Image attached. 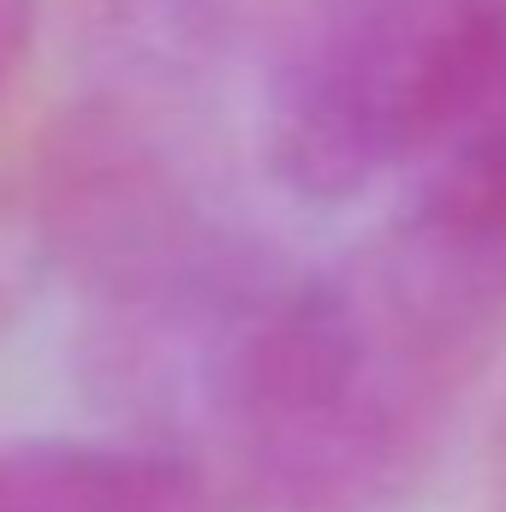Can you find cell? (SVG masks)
Returning <instances> with one entry per match:
<instances>
[{
	"label": "cell",
	"instance_id": "cell-1",
	"mask_svg": "<svg viewBox=\"0 0 506 512\" xmlns=\"http://www.w3.org/2000/svg\"><path fill=\"white\" fill-rule=\"evenodd\" d=\"M506 334V256L411 209L251 304L209 364L233 512H399Z\"/></svg>",
	"mask_w": 506,
	"mask_h": 512
},
{
	"label": "cell",
	"instance_id": "cell-2",
	"mask_svg": "<svg viewBox=\"0 0 506 512\" xmlns=\"http://www.w3.org/2000/svg\"><path fill=\"white\" fill-rule=\"evenodd\" d=\"M506 60V0H316L286 36L262 143L304 203L441 155Z\"/></svg>",
	"mask_w": 506,
	"mask_h": 512
},
{
	"label": "cell",
	"instance_id": "cell-3",
	"mask_svg": "<svg viewBox=\"0 0 506 512\" xmlns=\"http://www.w3.org/2000/svg\"><path fill=\"white\" fill-rule=\"evenodd\" d=\"M0 512H215V495L173 453L24 441L0 453Z\"/></svg>",
	"mask_w": 506,
	"mask_h": 512
},
{
	"label": "cell",
	"instance_id": "cell-4",
	"mask_svg": "<svg viewBox=\"0 0 506 512\" xmlns=\"http://www.w3.org/2000/svg\"><path fill=\"white\" fill-rule=\"evenodd\" d=\"M411 215L506 256V60L495 66L483 102L435 155Z\"/></svg>",
	"mask_w": 506,
	"mask_h": 512
},
{
	"label": "cell",
	"instance_id": "cell-5",
	"mask_svg": "<svg viewBox=\"0 0 506 512\" xmlns=\"http://www.w3.org/2000/svg\"><path fill=\"white\" fill-rule=\"evenodd\" d=\"M30 24H36V0H0V90L30 48Z\"/></svg>",
	"mask_w": 506,
	"mask_h": 512
},
{
	"label": "cell",
	"instance_id": "cell-6",
	"mask_svg": "<svg viewBox=\"0 0 506 512\" xmlns=\"http://www.w3.org/2000/svg\"><path fill=\"white\" fill-rule=\"evenodd\" d=\"M501 512H506V435H501Z\"/></svg>",
	"mask_w": 506,
	"mask_h": 512
}]
</instances>
